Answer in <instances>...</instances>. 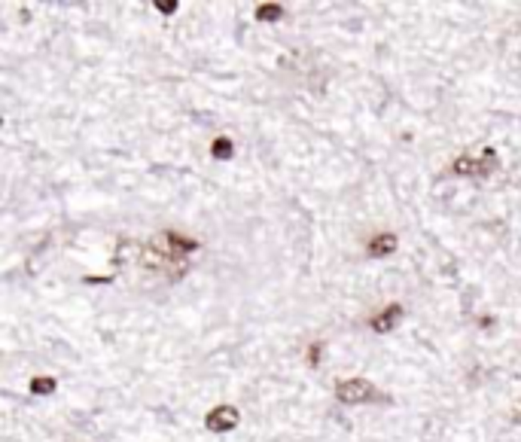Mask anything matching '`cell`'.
<instances>
[{"mask_svg":"<svg viewBox=\"0 0 521 442\" xmlns=\"http://www.w3.org/2000/svg\"><path fill=\"white\" fill-rule=\"evenodd\" d=\"M165 241L174 247V253H192V251H199V241L195 238H186V235H180V232H165Z\"/></svg>","mask_w":521,"mask_h":442,"instance_id":"6","label":"cell"},{"mask_svg":"<svg viewBox=\"0 0 521 442\" xmlns=\"http://www.w3.org/2000/svg\"><path fill=\"white\" fill-rule=\"evenodd\" d=\"M238 421H241V412L235 406H216L204 418V427L214 430V433H229V430L238 427Z\"/></svg>","mask_w":521,"mask_h":442,"instance_id":"3","label":"cell"},{"mask_svg":"<svg viewBox=\"0 0 521 442\" xmlns=\"http://www.w3.org/2000/svg\"><path fill=\"white\" fill-rule=\"evenodd\" d=\"M211 156H214V159H220V162H229V159L235 156V144H232L226 135L214 137V144H211Z\"/></svg>","mask_w":521,"mask_h":442,"instance_id":"7","label":"cell"},{"mask_svg":"<svg viewBox=\"0 0 521 442\" xmlns=\"http://www.w3.org/2000/svg\"><path fill=\"white\" fill-rule=\"evenodd\" d=\"M497 149H485V153L479 156V159H473V156H461V159H454V174H463V177H488V174H494V168H497Z\"/></svg>","mask_w":521,"mask_h":442,"instance_id":"1","label":"cell"},{"mask_svg":"<svg viewBox=\"0 0 521 442\" xmlns=\"http://www.w3.org/2000/svg\"><path fill=\"white\" fill-rule=\"evenodd\" d=\"M335 396H339L342 403H347V406H360L366 400H372L375 387L369 384L366 379H347V382H342L339 387H335Z\"/></svg>","mask_w":521,"mask_h":442,"instance_id":"2","label":"cell"},{"mask_svg":"<svg viewBox=\"0 0 521 442\" xmlns=\"http://www.w3.org/2000/svg\"><path fill=\"white\" fill-rule=\"evenodd\" d=\"M320 357H323V344L317 342V344H311V348H308V363H311V366H317V363H320Z\"/></svg>","mask_w":521,"mask_h":442,"instance_id":"11","label":"cell"},{"mask_svg":"<svg viewBox=\"0 0 521 442\" xmlns=\"http://www.w3.org/2000/svg\"><path fill=\"white\" fill-rule=\"evenodd\" d=\"M403 320V305H387V308H381L378 315L369 320V327H372L375 332H390V330H396V323Z\"/></svg>","mask_w":521,"mask_h":442,"instance_id":"4","label":"cell"},{"mask_svg":"<svg viewBox=\"0 0 521 442\" xmlns=\"http://www.w3.org/2000/svg\"><path fill=\"white\" fill-rule=\"evenodd\" d=\"M56 391V379H49V375H37L34 382H31V394L34 396H46Z\"/></svg>","mask_w":521,"mask_h":442,"instance_id":"9","label":"cell"},{"mask_svg":"<svg viewBox=\"0 0 521 442\" xmlns=\"http://www.w3.org/2000/svg\"><path fill=\"white\" fill-rule=\"evenodd\" d=\"M280 16H284V6H280V4H259L256 6V19L259 21H278Z\"/></svg>","mask_w":521,"mask_h":442,"instance_id":"8","label":"cell"},{"mask_svg":"<svg viewBox=\"0 0 521 442\" xmlns=\"http://www.w3.org/2000/svg\"><path fill=\"white\" fill-rule=\"evenodd\" d=\"M159 13H165V16H171V13H177V0H156L153 4Z\"/></svg>","mask_w":521,"mask_h":442,"instance_id":"10","label":"cell"},{"mask_svg":"<svg viewBox=\"0 0 521 442\" xmlns=\"http://www.w3.org/2000/svg\"><path fill=\"white\" fill-rule=\"evenodd\" d=\"M396 251V235L394 232H381L375 235L372 241H369V256H375V260H384V256H390Z\"/></svg>","mask_w":521,"mask_h":442,"instance_id":"5","label":"cell"}]
</instances>
